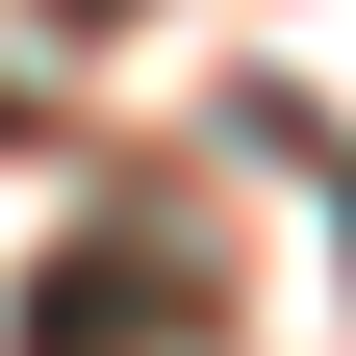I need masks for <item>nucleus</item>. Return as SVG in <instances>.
Wrapping results in <instances>:
<instances>
[{
    "instance_id": "f257e3e1",
    "label": "nucleus",
    "mask_w": 356,
    "mask_h": 356,
    "mask_svg": "<svg viewBox=\"0 0 356 356\" xmlns=\"http://www.w3.org/2000/svg\"><path fill=\"white\" fill-rule=\"evenodd\" d=\"M127 331H178V280H153V254H76V280L26 305V356H127Z\"/></svg>"
}]
</instances>
